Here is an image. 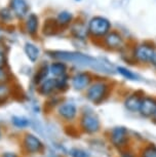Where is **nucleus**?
<instances>
[{
	"label": "nucleus",
	"mask_w": 156,
	"mask_h": 157,
	"mask_svg": "<svg viewBox=\"0 0 156 157\" xmlns=\"http://www.w3.org/2000/svg\"><path fill=\"white\" fill-rule=\"evenodd\" d=\"M22 147L29 154L41 153L44 149L42 141L33 134H26L22 140Z\"/></svg>",
	"instance_id": "4"
},
{
	"label": "nucleus",
	"mask_w": 156,
	"mask_h": 157,
	"mask_svg": "<svg viewBox=\"0 0 156 157\" xmlns=\"http://www.w3.org/2000/svg\"><path fill=\"white\" fill-rule=\"evenodd\" d=\"M140 113L144 116H154L156 113V100L154 98H143L140 107Z\"/></svg>",
	"instance_id": "11"
},
{
	"label": "nucleus",
	"mask_w": 156,
	"mask_h": 157,
	"mask_svg": "<svg viewBox=\"0 0 156 157\" xmlns=\"http://www.w3.org/2000/svg\"><path fill=\"white\" fill-rule=\"evenodd\" d=\"M10 8L17 19H24L29 13L30 6L27 0H10Z\"/></svg>",
	"instance_id": "8"
},
{
	"label": "nucleus",
	"mask_w": 156,
	"mask_h": 157,
	"mask_svg": "<svg viewBox=\"0 0 156 157\" xmlns=\"http://www.w3.org/2000/svg\"><path fill=\"white\" fill-rule=\"evenodd\" d=\"M154 119H155V121H156V113L154 114Z\"/></svg>",
	"instance_id": "33"
},
{
	"label": "nucleus",
	"mask_w": 156,
	"mask_h": 157,
	"mask_svg": "<svg viewBox=\"0 0 156 157\" xmlns=\"http://www.w3.org/2000/svg\"><path fill=\"white\" fill-rule=\"evenodd\" d=\"M142 100H143V98L140 97L139 94H131L124 102L125 108L131 112H139Z\"/></svg>",
	"instance_id": "15"
},
{
	"label": "nucleus",
	"mask_w": 156,
	"mask_h": 157,
	"mask_svg": "<svg viewBox=\"0 0 156 157\" xmlns=\"http://www.w3.org/2000/svg\"><path fill=\"white\" fill-rule=\"evenodd\" d=\"M151 63H152V65H153V66H154V67L156 68V52H155V54H154V56H153V57H152Z\"/></svg>",
	"instance_id": "29"
},
{
	"label": "nucleus",
	"mask_w": 156,
	"mask_h": 157,
	"mask_svg": "<svg viewBox=\"0 0 156 157\" xmlns=\"http://www.w3.org/2000/svg\"><path fill=\"white\" fill-rule=\"evenodd\" d=\"M1 157H20V156L13 152H4L1 155Z\"/></svg>",
	"instance_id": "28"
},
{
	"label": "nucleus",
	"mask_w": 156,
	"mask_h": 157,
	"mask_svg": "<svg viewBox=\"0 0 156 157\" xmlns=\"http://www.w3.org/2000/svg\"><path fill=\"white\" fill-rule=\"evenodd\" d=\"M117 71L121 74L123 77H125L126 79H131V80H136L137 79V75L135 73H132L131 70L126 69V68L123 67H118L117 68Z\"/></svg>",
	"instance_id": "25"
},
{
	"label": "nucleus",
	"mask_w": 156,
	"mask_h": 157,
	"mask_svg": "<svg viewBox=\"0 0 156 157\" xmlns=\"http://www.w3.org/2000/svg\"><path fill=\"white\" fill-rule=\"evenodd\" d=\"M0 39H1V29H0Z\"/></svg>",
	"instance_id": "32"
},
{
	"label": "nucleus",
	"mask_w": 156,
	"mask_h": 157,
	"mask_svg": "<svg viewBox=\"0 0 156 157\" xmlns=\"http://www.w3.org/2000/svg\"><path fill=\"white\" fill-rule=\"evenodd\" d=\"M8 78V72L6 70V57L3 52H0V83L3 84Z\"/></svg>",
	"instance_id": "20"
},
{
	"label": "nucleus",
	"mask_w": 156,
	"mask_h": 157,
	"mask_svg": "<svg viewBox=\"0 0 156 157\" xmlns=\"http://www.w3.org/2000/svg\"><path fill=\"white\" fill-rule=\"evenodd\" d=\"M24 52L26 57L31 63H36L40 57V49L36 44L32 42H27L24 46Z\"/></svg>",
	"instance_id": "14"
},
{
	"label": "nucleus",
	"mask_w": 156,
	"mask_h": 157,
	"mask_svg": "<svg viewBox=\"0 0 156 157\" xmlns=\"http://www.w3.org/2000/svg\"><path fill=\"white\" fill-rule=\"evenodd\" d=\"M13 11L10 10V7H2L0 8V21L2 22H10L13 20Z\"/></svg>",
	"instance_id": "23"
},
{
	"label": "nucleus",
	"mask_w": 156,
	"mask_h": 157,
	"mask_svg": "<svg viewBox=\"0 0 156 157\" xmlns=\"http://www.w3.org/2000/svg\"><path fill=\"white\" fill-rule=\"evenodd\" d=\"M69 154L71 157H90V154L80 148H72L69 151Z\"/></svg>",
	"instance_id": "24"
},
{
	"label": "nucleus",
	"mask_w": 156,
	"mask_h": 157,
	"mask_svg": "<svg viewBox=\"0 0 156 157\" xmlns=\"http://www.w3.org/2000/svg\"><path fill=\"white\" fill-rule=\"evenodd\" d=\"M90 81H92V77H90L89 74L85 72H80L76 73L71 78V85L76 90H82L88 87Z\"/></svg>",
	"instance_id": "9"
},
{
	"label": "nucleus",
	"mask_w": 156,
	"mask_h": 157,
	"mask_svg": "<svg viewBox=\"0 0 156 157\" xmlns=\"http://www.w3.org/2000/svg\"><path fill=\"white\" fill-rule=\"evenodd\" d=\"M111 28L110 22L103 17H93L88 23L87 30L93 36L102 37L109 33Z\"/></svg>",
	"instance_id": "2"
},
{
	"label": "nucleus",
	"mask_w": 156,
	"mask_h": 157,
	"mask_svg": "<svg viewBox=\"0 0 156 157\" xmlns=\"http://www.w3.org/2000/svg\"><path fill=\"white\" fill-rule=\"evenodd\" d=\"M51 57L57 59L61 62H70V63L79 65L82 67H89L99 72L112 73L113 68L109 64L105 63L102 60L93 58L90 56L81 54L77 52H66V50H59V52H49Z\"/></svg>",
	"instance_id": "1"
},
{
	"label": "nucleus",
	"mask_w": 156,
	"mask_h": 157,
	"mask_svg": "<svg viewBox=\"0 0 156 157\" xmlns=\"http://www.w3.org/2000/svg\"><path fill=\"white\" fill-rule=\"evenodd\" d=\"M1 136H2V132H1V128H0V139H1Z\"/></svg>",
	"instance_id": "31"
},
{
	"label": "nucleus",
	"mask_w": 156,
	"mask_h": 157,
	"mask_svg": "<svg viewBox=\"0 0 156 157\" xmlns=\"http://www.w3.org/2000/svg\"><path fill=\"white\" fill-rule=\"evenodd\" d=\"M10 96V88L4 84H0V103H3Z\"/></svg>",
	"instance_id": "27"
},
{
	"label": "nucleus",
	"mask_w": 156,
	"mask_h": 157,
	"mask_svg": "<svg viewBox=\"0 0 156 157\" xmlns=\"http://www.w3.org/2000/svg\"><path fill=\"white\" fill-rule=\"evenodd\" d=\"M55 90H58L57 78H48L41 84L38 85V93L44 97L51 96Z\"/></svg>",
	"instance_id": "12"
},
{
	"label": "nucleus",
	"mask_w": 156,
	"mask_h": 157,
	"mask_svg": "<svg viewBox=\"0 0 156 157\" xmlns=\"http://www.w3.org/2000/svg\"><path fill=\"white\" fill-rule=\"evenodd\" d=\"M11 123L14 127L20 129L27 128L31 125V121L29 118L25 116H20V115H14V116L11 117Z\"/></svg>",
	"instance_id": "19"
},
{
	"label": "nucleus",
	"mask_w": 156,
	"mask_h": 157,
	"mask_svg": "<svg viewBox=\"0 0 156 157\" xmlns=\"http://www.w3.org/2000/svg\"><path fill=\"white\" fill-rule=\"evenodd\" d=\"M55 157H60V156H55Z\"/></svg>",
	"instance_id": "34"
},
{
	"label": "nucleus",
	"mask_w": 156,
	"mask_h": 157,
	"mask_svg": "<svg viewBox=\"0 0 156 157\" xmlns=\"http://www.w3.org/2000/svg\"><path fill=\"white\" fill-rule=\"evenodd\" d=\"M122 157H135L131 152H125V153H123L122 154Z\"/></svg>",
	"instance_id": "30"
},
{
	"label": "nucleus",
	"mask_w": 156,
	"mask_h": 157,
	"mask_svg": "<svg viewBox=\"0 0 156 157\" xmlns=\"http://www.w3.org/2000/svg\"><path fill=\"white\" fill-rule=\"evenodd\" d=\"M73 14L69 11H61L57 17V24L60 26H67L72 22Z\"/></svg>",
	"instance_id": "21"
},
{
	"label": "nucleus",
	"mask_w": 156,
	"mask_h": 157,
	"mask_svg": "<svg viewBox=\"0 0 156 157\" xmlns=\"http://www.w3.org/2000/svg\"><path fill=\"white\" fill-rule=\"evenodd\" d=\"M26 31L31 36H35L39 28V17L36 13H30L26 20Z\"/></svg>",
	"instance_id": "13"
},
{
	"label": "nucleus",
	"mask_w": 156,
	"mask_h": 157,
	"mask_svg": "<svg viewBox=\"0 0 156 157\" xmlns=\"http://www.w3.org/2000/svg\"><path fill=\"white\" fill-rule=\"evenodd\" d=\"M58 114L60 115L61 118H63L66 121H72L77 116V107L74 103L72 102H66L59 106L58 108Z\"/></svg>",
	"instance_id": "7"
},
{
	"label": "nucleus",
	"mask_w": 156,
	"mask_h": 157,
	"mask_svg": "<svg viewBox=\"0 0 156 157\" xmlns=\"http://www.w3.org/2000/svg\"><path fill=\"white\" fill-rule=\"evenodd\" d=\"M86 29L83 26V24H76L74 27L72 28V33L75 37L79 39H84L85 35H86Z\"/></svg>",
	"instance_id": "22"
},
{
	"label": "nucleus",
	"mask_w": 156,
	"mask_h": 157,
	"mask_svg": "<svg viewBox=\"0 0 156 157\" xmlns=\"http://www.w3.org/2000/svg\"><path fill=\"white\" fill-rule=\"evenodd\" d=\"M155 54V50L152 46L142 44L139 45L135 50V57L137 58L138 61L146 63V62H151L152 57Z\"/></svg>",
	"instance_id": "10"
},
{
	"label": "nucleus",
	"mask_w": 156,
	"mask_h": 157,
	"mask_svg": "<svg viewBox=\"0 0 156 157\" xmlns=\"http://www.w3.org/2000/svg\"><path fill=\"white\" fill-rule=\"evenodd\" d=\"M49 68V73L52 74L55 76V78H60V77H63L66 75L67 73V66L64 62L61 61H57L51 63L48 66Z\"/></svg>",
	"instance_id": "16"
},
{
	"label": "nucleus",
	"mask_w": 156,
	"mask_h": 157,
	"mask_svg": "<svg viewBox=\"0 0 156 157\" xmlns=\"http://www.w3.org/2000/svg\"><path fill=\"white\" fill-rule=\"evenodd\" d=\"M105 43H106V45L108 47H110V48H119V47L122 45L123 40H122V37L120 36L118 33H116V32H111V33H109L107 36H106Z\"/></svg>",
	"instance_id": "17"
},
{
	"label": "nucleus",
	"mask_w": 156,
	"mask_h": 157,
	"mask_svg": "<svg viewBox=\"0 0 156 157\" xmlns=\"http://www.w3.org/2000/svg\"><path fill=\"white\" fill-rule=\"evenodd\" d=\"M109 86L105 82L98 81L95 82L87 88L86 90V98L90 102L99 104L103 102L108 96Z\"/></svg>",
	"instance_id": "3"
},
{
	"label": "nucleus",
	"mask_w": 156,
	"mask_h": 157,
	"mask_svg": "<svg viewBox=\"0 0 156 157\" xmlns=\"http://www.w3.org/2000/svg\"><path fill=\"white\" fill-rule=\"evenodd\" d=\"M99 117L93 112H85L80 118V127L86 134H95L100 129Z\"/></svg>",
	"instance_id": "5"
},
{
	"label": "nucleus",
	"mask_w": 156,
	"mask_h": 157,
	"mask_svg": "<svg viewBox=\"0 0 156 157\" xmlns=\"http://www.w3.org/2000/svg\"><path fill=\"white\" fill-rule=\"evenodd\" d=\"M110 140L115 147L121 148L125 146L126 142L128 140V132L125 127L118 126L112 129L110 135Z\"/></svg>",
	"instance_id": "6"
},
{
	"label": "nucleus",
	"mask_w": 156,
	"mask_h": 157,
	"mask_svg": "<svg viewBox=\"0 0 156 157\" xmlns=\"http://www.w3.org/2000/svg\"><path fill=\"white\" fill-rule=\"evenodd\" d=\"M142 157H156V146L148 145L142 151Z\"/></svg>",
	"instance_id": "26"
},
{
	"label": "nucleus",
	"mask_w": 156,
	"mask_h": 157,
	"mask_svg": "<svg viewBox=\"0 0 156 157\" xmlns=\"http://www.w3.org/2000/svg\"><path fill=\"white\" fill-rule=\"evenodd\" d=\"M49 74V68L48 65H43V66H41L39 68V70L37 71L36 74H35L34 78H33V81L34 83L37 85L41 84L44 80H46V77H48V75Z\"/></svg>",
	"instance_id": "18"
}]
</instances>
